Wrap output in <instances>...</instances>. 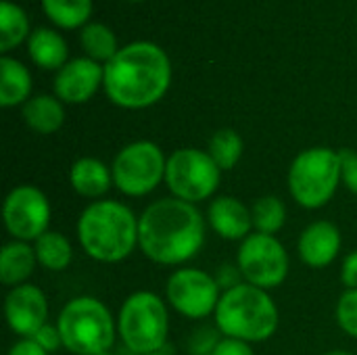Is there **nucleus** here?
<instances>
[{"instance_id":"nucleus-3","label":"nucleus","mask_w":357,"mask_h":355,"mask_svg":"<svg viewBox=\"0 0 357 355\" xmlns=\"http://www.w3.org/2000/svg\"><path fill=\"white\" fill-rule=\"evenodd\" d=\"M77 239L92 259L117 264L138 245V220L117 201H98L79 216Z\"/></svg>"},{"instance_id":"nucleus-18","label":"nucleus","mask_w":357,"mask_h":355,"mask_svg":"<svg viewBox=\"0 0 357 355\" xmlns=\"http://www.w3.org/2000/svg\"><path fill=\"white\" fill-rule=\"evenodd\" d=\"M27 52L42 69H61L67 63L69 48L56 31L40 27L27 38Z\"/></svg>"},{"instance_id":"nucleus-7","label":"nucleus","mask_w":357,"mask_h":355,"mask_svg":"<svg viewBox=\"0 0 357 355\" xmlns=\"http://www.w3.org/2000/svg\"><path fill=\"white\" fill-rule=\"evenodd\" d=\"M117 326L119 337L130 352L138 355L161 352L169 331L165 303L155 293H134L121 305Z\"/></svg>"},{"instance_id":"nucleus-31","label":"nucleus","mask_w":357,"mask_h":355,"mask_svg":"<svg viewBox=\"0 0 357 355\" xmlns=\"http://www.w3.org/2000/svg\"><path fill=\"white\" fill-rule=\"evenodd\" d=\"M211 355H255L249 343L238 341V339H222L218 341L215 349Z\"/></svg>"},{"instance_id":"nucleus-12","label":"nucleus","mask_w":357,"mask_h":355,"mask_svg":"<svg viewBox=\"0 0 357 355\" xmlns=\"http://www.w3.org/2000/svg\"><path fill=\"white\" fill-rule=\"evenodd\" d=\"M167 301L176 312L186 318L199 320L215 312L220 303V285L207 272L184 268L169 276L167 280Z\"/></svg>"},{"instance_id":"nucleus-6","label":"nucleus","mask_w":357,"mask_h":355,"mask_svg":"<svg viewBox=\"0 0 357 355\" xmlns=\"http://www.w3.org/2000/svg\"><path fill=\"white\" fill-rule=\"evenodd\" d=\"M341 182V157L333 149L316 146L299 153L289 169V190L305 209L326 205Z\"/></svg>"},{"instance_id":"nucleus-11","label":"nucleus","mask_w":357,"mask_h":355,"mask_svg":"<svg viewBox=\"0 0 357 355\" xmlns=\"http://www.w3.org/2000/svg\"><path fill=\"white\" fill-rule=\"evenodd\" d=\"M4 226L17 241H38L48 232L50 203L46 195L29 184H21L8 192L2 209Z\"/></svg>"},{"instance_id":"nucleus-17","label":"nucleus","mask_w":357,"mask_h":355,"mask_svg":"<svg viewBox=\"0 0 357 355\" xmlns=\"http://www.w3.org/2000/svg\"><path fill=\"white\" fill-rule=\"evenodd\" d=\"M69 180L77 195L96 199L109 190V186L113 182V174L109 172V167L102 161H98L94 157H82L71 165Z\"/></svg>"},{"instance_id":"nucleus-28","label":"nucleus","mask_w":357,"mask_h":355,"mask_svg":"<svg viewBox=\"0 0 357 355\" xmlns=\"http://www.w3.org/2000/svg\"><path fill=\"white\" fill-rule=\"evenodd\" d=\"M339 326L357 339V289H347L337 303Z\"/></svg>"},{"instance_id":"nucleus-36","label":"nucleus","mask_w":357,"mask_h":355,"mask_svg":"<svg viewBox=\"0 0 357 355\" xmlns=\"http://www.w3.org/2000/svg\"><path fill=\"white\" fill-rule=\"evenodd\" d=\"M100 355H113V354H111V352H107V354H100Z\"/></svg>"},{"instance_id":"nucleus-14","label":"nucleus","mask_w":357,"mask_h":355,"mask_svg":"<svg viewBox=\"0 0 357 355\" xmlns=\"http://www.w3.org/2000/svg\"><path fill=\"white\" fill-rule=\"evenodd\" d=\"M102 80H105V67H100L96 61L73 59L59 69L54 77V94L63 103L79 105L92 98V94L98 90Z\"/></svg>"},{"instance_id":"nucleus-16","label":"nucleus","mask_w":357,"mask_h":355,"mask_svg":"<svg viewBox=\"0 0 357 355\" xmlns=\"http://www.w3.org/2000/svg\"><path fill=\"white\" fill-rule=\"evenodd\" d=\"M207 220L211 228L226 241H245L253 226L251 211L234 197H218L209 205Z\"/></svg>"},{"instance_id":"nucleus-4","label":"nucleus","mask_w":357,"mask_h":355,"mask_svg":"<svg viewBox=\"0 0 357 355\" xmlns=\"http://www.w3.org/2000/svg\"><path fill=\"white\" fill-rule=\"evenodd\" d=\"M215 322L228 339L259 343L276 333L278 310L264 289L241 282L220 297Z\"/></svg>"},{"instance_id":"nucleus-20","label":"nucleus","mask_w":357,"mask_h":355,"mask_svg":"<svg viewBox=\"0 0 357 355\" xmlns=\"http://www.w3.org/2000/svg\"><path fill=\"white\" fill-rule=\"evenodd\" d=\"M31 92V75L19 61L10 56L0 59V105L15 107L27 103Z\"/></svg>"},{"instance_id":"nucleus-37","label":"nucleus","mask_w":357,"mask_h":355,"mask_svg":"<svg viewBox=\"0 0 357 355\" xmlns=\"http://www.w3.org/2000/svg\"><path fill=\"white\" fill-rule=\"evenodd\" d=\"M134 2H138V0H134Z\"/></svg>"},{"instance_id":"nucleus-19","label":"nucleus","mask_w":357,"mask_h":355,"mask_svg":"<svg viewBox=\"0 0 357 355\" xmlns=\"http://www.w3.org/2000/svg\"><path fill=\"white\" fill-rule=\"evenodd\" d=\"M36 249H31L23 241H13L2 247L0 253V280L6 287L19 285L31 276L36 268Z\"/></svg>"},{"instance_id":"nucleus-30","label":"nucleus","mask_w":357,"mask_h":355,"mask_svg":"<svg viewBox=\"0 0 357 355\" xmlns=\"http://www.w3.org/2000/svg\"><path fill=\"white\" fill-rule=\"evenodd\" d=\"M33 341H36L46 354H50V352H54V349H59V347L63 345V339H61L59 328H56V326H50V324H44V326L33 335Z\"/></svg>"},{"instance_id":"nucleus-10","label":"nucleus","mask_w":357,"mask_h":355,"mask_svg":"<svg viewBox=\"0 0 357 355\" xmlns=\"http://www.w3.org/2000/svg\"><path fill=\"white\" fill-rule=\"evenodd\" d=\"M238 270L249 285L259 289H274L284 282L289 274V255L278 239L255 232L247 236L238 249Z\"/></svg>"},{"instance_id":"nucleus-5","label":"nucleus","mask_w":357,"mask_h":355,"mask_svg":"<svg viewBox=\"0 0 357 355\" xmlns=\"http://www.w3.org/2000/svg\"><path fill=\"white\" fill-rule=\"evenodd\" d=\"M63 345L75 355L107 354L115 343V322L111 312L94 297L71 299L59 320Z\"/></svg>"},{"instance_id":"nucleus-29","label":"nucleus","mask_w":357,"mask_h":355,"mask_svg":"<svg viewBox=\"0 0 357 355\" xmlns=\"http://www.w3.org/2000/svg\"><path fill=\"white\" fill-rule=\"evenodd\" d=\"M339 157H341V180L354 195H357V153L343 149L339 151Z\"/></svg>"},{"instance_id":"nucleus-21","label":"nucleus","mask_w":357,"mask_h":355,"mask_svg":"<svg viewBox=\"0 0 357 355\" xmlns=\"http://www.w3.org/2000/svg\"><path fill=\"white\" fill-rule=\"evenodd\" d=\"M23 119L33 132L52 134L63 126L65 109H63L59 98L48 96V94H40V96L29 98L23 105Z\"/></svg>"},{"instance_id":"nucleus-23","label":"nucleus","mask_w":357,"mask_h":355,"mask_svg":"<svg viewBox=\"0 0 357 355\" xmlns=\"http://www.w3.org/2000/svg\"><path fill=\"white\" fill-rule=\"evenodd\" d=\"M27 29L29 23L23 8L10 0H2L0 2V52H8L25 38H29Z\"/></svg>"},{"instance_id":"nucleus-34","label":"nucleus","mask_w":357,"mask_h":355,"mask_svg":"<svg viewBox=\"0 0 357 355\" xmlns=\"http://www.w3.org/2000/svg\"><path fill=\"white\" fill-rule=\"evenodd\" d=\"M324 355H351V354H347V352H341V349H337V352H328V354H324Z\"/></svg>"},{"instance_id":"nucleus-27","label":"nucleus","mask_w":357,"mask_h":355,"mask_svg":"<svg viewBox=\"0 0 357 355\" xmlns=\"http://www.w3.org/2000/svg\"><path fill=\"white\" fill-rule=\"evenodd\" d=\"M253 226L261 234H276L287 220V209L278 197H261L255 201L253 209Z\"/></svg>"},{"instance_id":"nucleus-2","label":"nucleus","mask_w":357,"mask_h":355,"mask_svg":"<svg viewBox=\"0 0 357 355\" xmlns=\"http://www.w3.org/2000/svg\"><path fill=\"white\" fill-rule=\"evenodd\" d=\"M172 65L163 48L151 42H134L105 65V92L123 109H144L167 92Z\"/></svg>"},{"instance_id":"nucleus-26","label":"nucleus","mask_w":357,"mask_h":355,"mask_svg":"<svg viewBox=\"0 0 357 355\" xmlns=\"http://www.w3.org/2000/svg\"><path fill=\"white\" fill-rule=\"evenodd\" d=\"M209 155L220 169H232L243 155V140L234 130H218L209 140Z\"/></svg>"},{"instance_id":"nucleus-32","label":"nucleus","mask_w":357,"mask_h":355,"mask_svg":"<svg viewBox=\"0 0 357 355\" xmlns=\"http://www.w3.org/2000/svg\"><path fill=\"white\" fill-rule=\"evenodd\" d=\"M341 280L347 289H357V251L345 257L341 268Z\"/></svg>"},{"instance_id":"nucleus-22","label":"nucleus","mask_w":357,"mask_h":355,"mask_svg":"<svg viewBox=\"0 0 357 355\" xmlns=\"http://www.w3.org/2000/svg\"><path fill=\"white\" fill-rule=\"evenodd\" d=\"M33 249H36L38 264L44 266L46 270H52V272L65 270L71 264V257H73L71 245L61 232H50L48 230L46 234H42L36 241Z\"/></svg>"},{"instance_id":"nucleus-33","label":"nucleus","mask_w":357,"mask_h":355,"mask_svg":"<svg viewBox=\"0 0 357 355\" xmlns=\"http://www.w3.org/2000/svg\"><path fill=\"white\" fill-rule=\"evenodd\" d=\"M8 355H48L33 339H21V341H17L13 347H10V352Z\"/></svg>"},{"instance_id":"nucleus-25","label":"nucleus","mask_w":357,"mask_h":355,"mask_svg":"<svg viewBox=\"0 0 357 355\" xmlns=\"http://www.w3.org/2000/svg\"><path fill=\"white\" fill-rule=\"evenodd\" d=\"M42 8L52 23L73 29L88 21L92 13V0H42Z\"/></svg>"},{"instance_id":"nucleus-8","label":"nucleus","mask_w":357,"mask_h":355,"mask_svg":"<svg viewBox=\"0 0 357 355\" xmlns=\"http://www.w3.org/2000/svg\"><path fill=\"white\" fill-rule=\"evenodd\" d=\"M165 155L155 142H132L113 161V184L128 197H144L165 178Z\"/></svg>"},{"instance_id":"nucleus-1","label":"nucleus","mask_w":357,"mask_h":355,"mask_svg":"<svg viewBox=\"0 0 357 355\" xmlns=\"http://www.w3.org/2000/svg\"><path fill=\"white\" fill-rule=\"evenodd\" d=\"M203 241L205 220L182 199H159L138 218V245L155 264H184L199 253Z\"/></svg>"},{"instance_id":"nucleus-15","label":"nucleus","mask_w":357,"mask_h":355,"mask_svg":"<svg viewBox=\"0 0 357 355\" xmlns=\"http://www.w3.org/2000/svg\"><path fill=\"white\" fill-rule=\"evenodd\" d=\"M341 249V232L333 222L320 220L310 224L299 239V255L312 268H326Z\"/></svg>"},{"instance_id":"nucleus-24","label":"nucleus","mask_w":357,"mask_h":355,"mask_svg":"<svg viewBox=\"0 0 357 355\" xmlns=\"http://www.w3.org/2000/svg\"><path fill=\"white\" fill-rule=\"evenodd\" d=\"M79 42H82V48L86 50L88 59H92L96 63L102 61L107 65L119 52L115 33L107 25H102V23H88V25H84V29L79 33Z\"/></svg>"},{"instance_id":"nucleus-13","label":"nucleus","mask_w":357,"mask_h":355,"mask_svg":"<svg viewBox=\"0 0 357 355\" xmlns=\"http://www.w3.org/2000/svg\"><path fill=\"white\" fill-rule=\"evenodd\" d=\"M4 314L13 333L25 339H33V335L46 324L48 303L38 287L19 285L6 295Z\"/></svg>"},{"instance_id":"nucleus-9","label":"nucleus","mask_w":357,"mask_h":355,"mask_svg":"<svg viewBox=\"0 0 357 355\" xmlns=\"http://www.w3.org/2000/svg\"><path fill=\"white\" fill-rule=\"evenodd\" d=\"M220 167L209 153L199 149L174 151L167 159L165 182L176 199L199 203L209 199L220 186Z\"/></svg>"},{"instance_id":"nucleus-35","label":"nucleus","mask_w":357,"mask_h":355,"mask_svg":"<svg viewBox=\"0 0 357 355\" xmlns=\"http://www.w3.org/2000/svg\"><path fill=\"white\" fill-rule=\"evenodd\" d=\"M149 355H167V354H161V352H155V354H149Z\"/></svg>"}]
</instances>
